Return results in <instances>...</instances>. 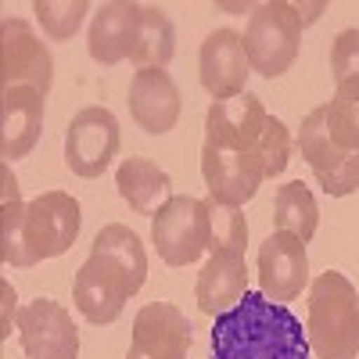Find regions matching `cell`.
Returning a JSON list of instances; mask_svg holds the SVG:
<instances>
[{"label":"cell","mask_w":359,"mask_h":359,"mask_svg":"<svg viewBox=\"0 0 359 359\" xmlns=\"http://www.w3.org/2000/svg\"><path fill=\"white\" fill-rule=\"evenodd\" d=\"M208 359H309V338L287 306L248 291L212 323Z\"/></svg>","instance_id":"cell-1"},{"label":"cell","mask_w":359,"mask_h":359,"mask_svg":"<svg viewBox=\"0 0 359 359\" xmlns=\"http://www.w3.org/2000/svg\"><path fill=\"white\" fill-rule=\"evenodd\" d=\"M205 144L226 147V151H241L262 162L266 180H277L294 151V137L277 115H269L262 97L245 90L241 97L212 101L205 115Z\"/></svg>","instance_id":"cell-2"},{"label":"cell","mask_w":359,"mask_h":359,"mask_svg":"<svg viewBox=\"0 0 359 359\" xmlns=\"http://www.w3.org/2000/svg\"><path fill=\"white\" fill-rule=\"evenodd\" d=\"M306 338L316 359L359 355V291L338 269H327L309 284Z\"/></svg>","instance_id":"cell-3"},{"label":"cell","mask_w":359,"mask_h":359,"mask_svg":"<svg viewBox=\"0 0 359 359\" xmlns=\"http://www.w3.org/2000/svg\"><path fill=\"white\" fill-rule=\"evenodd\" d=\"M302 18L294 15V4L287 0H266L248 15V29H245V54L252 72L277 79L284 76L302 47Z\"/></svg>","instance_id":"cell-4"},{"label":"cell","mask_w":359,"mask_h":359,"mask_svg":"<svg viewBox=\"0 0 359 359\" xmlns=\"http://www.w3.org/2000/svg\"><path fill=\"white\" fill-rule=\"evenodd\" d=\"M151 245L158 259L172 269L198 262L212 248V226H208V201L191 194H172L151 216Z\"/></svg>","instance_id":"cell-5"},{"label":"cell","mask_w":359,"mask_h":359,"mask_svg":"<svg viewBox=\"0 0 359 359\" xmlns=\"http://www.w3.org/2000/svg\"><path fill=\"white\" fill-rule=\"evenodd\" d=\"M83 226L79 201L69 191H43L25 205V223H22V255L25 269H33L43 259L65 255Z\"/></svg>","instance_id":"cell-6"},{"label":"cell","mask_w":359,"mask_h":359,"mask_svg":"<svg viewBox=\"0 0 359 359\" xmlns=\"http://www.w3.org/2000/svg\"><path fill=\"white\" fill-rule=\"evenodd\" d=\"M327 108H313L302 118V130H298V151L309 162L316 184L331 194V198H348L359 191V151H345L331 140L327 133Z\"/></svg>","instance_id":"cell-7"},{"label":"cell","mask_w":359,"mask_h":359,"mask_svg":"<svg viewBox=\"0 0 359 359\" xmlns=\"http://www.w3.org/2000/svg\"><path fill=\"white\" fill-rule=\"evenodd\" d=\"M137 291L140 287L111 259L94 255V252H90V259L76 269V277H72V298H76L79 316L97 323V327H108V323H115L118 316H123L126 302Z\"/></svg>","instance_id":"cell-8"},{"label":"cell","mask_w":359,"mask_h":359,"mask_svg":"<svg viewBox=\"0 0 359 359\" xmlns=\"http://www.w3.org/2000/svg\"><path fill=\"white\" fill-rule=\"evenodd\" d=\"M118 144H123L118 118L97 104L83 108L72 115V123L65 130V165L83 180H97L118 155Z\"/></svg>","instance_id":"cell-9"},{"label":"cell","mask_w":359,"mask_h":359,"mask_svg":"<svg viewBox=\"0 0 359 359\" xmlns=\"http://www.w3.org/2000/svg\"><path fill=\"white\" fill-rule=\"evenodd\" d=\"M54 83V57L47 43L33 33V25L22 18L0 22V90L4 86H36L50 94Z\"/></svg>","instance_id":"cell-10"},{"label":"cell","mask_w":359,"mask_h":359,"mask_svg":"<svg viewBox=\"0 0 359 359\" xmlns=\"http://www.w3.org/2000/svg\"><path fill=\"white\" fill-rule=\"evenodd\" d=\"M18 341L29 359H76L79 355V331L72 313L57 306L54 298H33L15 316Z\"/></svg>","instance_id":"cell-11"},{"label":"cell","mask_w":359,"mask_h":359,"mask_svg":"<svg viewBox=\"0 0 359 359\" xmlns=\"http://www.w3.org/2000/svg\"><path fill=\"white\" fill-rule=\"evenodd\" d=\"M198 76L201 86L212 101H230L241 97L248 90V54H245V36L237 29H212L201 43V57H198Z\"/></svg>","instance_id":"cell-12"},{"label":"cell","mask_w":359,"mask_h":359,"mask_svg":"<svg viewBox=\"0 0 359 359\" xmlns=\"http://www.w3.org/2000/svg\"><path fill=\"white\" fill-rule=\"evenodd\" d=\"M259 284L262 294L273 302L287 306L309 287V255L306 241H298L294 233L273 230L259 248Z\"/></svg>","instance_id":"cell-13"},{"label":"cell","mask_w":359,"mask_h":359,"mask_svg":"<svg viewBox=\"0 0 359 359\" xmlns=\"http://www.w3.org/2000/svg\"><path fill=\"white\" fill-rule=\"evenodd\" d=\"M191 323L172 302H147L133 316L126 359H187Z\"/></svg>","instance_id":"cell-14"},{"label":"cell","mask_w":359,"mask_h":359,"mask_svg":"<svg viewBox=\"0 0 359 359\" xmlns=\"http://www.w3.org/2000/svg\"><path fill=\"white\" fill-rule=\"evenodd\" d=\"M201 176L212 201L223 205H237L241 208L245 201L255 198V191L262 187L266 169L259 158L241 155V151H226V147H212L201 144Z\"/></svg>","instance_id":"cell-15"},{"label":"cell","mask_w":359,"mask_h":359,"mask_svg":"<svg viewBox=\"0 0 359 359\" xmlns=\"http://www.w3.org/2000/svg\"><path fill=\"white\" fill-rule=\"evenodd\" d=\"M47 115V94L36 86H4L0 90V155L8 162L25 158L36 147Z\"/></svg>","instance_id":"cell-16"},{"label":"cell","mask_w":359,"mask_h":359,"mask_svg":"<svg viewBox=\"0 0 359 359\" xmlns=\"http://www.w3.org/2000/svg\"><path fill=\"white\" fill-rule=\"evenodd\" d=\"M140 18H144V4H130V0L101 4L97 15L90 18V33H86L90 57L97 65L126 62L137 47V36H140Z\"/></svg>","instance_id":"cell-17"},{"label":"cell","mask_w":359,"mask_h":359,"mask_svg":"<svg viewBox=\"0 0 359 359\" xmlns=\"http://www.w3.org/2000/svg\"><path fill=\"white\" fill-rule=\"evenodd\" d=\"M130 115L133 123L162 137L180 123V90L165 69H137L130 79Z\"/></svg>","instance_id":"cell-18"},{"label":"cell","mask_w":359,"mask_h":359,"mask_svg":"<svg viewBox=\"0 0 359 359\" xmlns=\"http://www.w3.org/2000/svg\"><path fill=\"white\" fill-rule=\"evenodd\" d=\"M198 309L205 316H219L226 309H233L241 298L248 294V266H245V252H208V262L198 273Z\"/></svg>","instance_id":"cell-19"},{"label":"cell","mask_w":359,"mask_h":359,"mask_svg":"<svg viewBox=\"0 0 359 359\" xmlns=\"http://www.w3.org/2000/svg\"><path fill=\"white\" fill-rule=\"evenodd\" d=\"M115 187H118V198L140 216H155L172 198L169 172L158 169L151 158H123V165L115 169Z\"/></svg>","instance_id":"cell-20"},{"label":"cell","mask_w":359,"mask_h":359,"mask_svg":"<svg viewBox=\"0 0 359 359\" xmlns=\"http://www.w3.org/2000/svg\"><path fill=\"white\" fill-rule=\"evenodd\" d=\"M273 223L284 233H294L298 241H313V233L320 226V208L313 191L302 184V180H291V184L277 187L273 194Z\"/></svg>","instance_id":"cell-21"},{"label":"cell","mask_w":359,"mask_h":359,"mask_svg":"<svg viewBox=\"0 0 359 359\" xmlns=\"http://www.w3.org/2000/svg\"><path fill=\"white\" fill-rule=\"evenodd\" d=\"M172 57H176V29H172V22H169V15L162 8L147 4L130 62L137 69H165Z\"/></svg>","instance_id":"cell-22"},{"label":"cell","mask_w":359,"mask_h":359,"mask_svg":"<svg viewBox=\"0 0 359 359\" xmlns=\"http://www.w3.org/2000/svg\"><path fill=\"white\" fill-rule=\"evenodd\" d=\"M90 252L111 259L137 287H144V280H147V252H144V245H140V237H137L126 223H108V226H101L97 237H94V245H90Z\"/></svg>","instance_id":"cell-23"},{"label":"cell","mask_w":359,"mask_h":359,"mask_svg":"<svg viewBox=\"0 0 359 359\" xmlns=\"http://www.w3.org/2000/svg\"><path fill=\"white\" fill-rule=\"evenodd\" d=\"M22 223H25V205L18 194V180L11 165H0V259L15 269H25L22 255Z\"/></svg>","instance_id":"cell-24"},{"label":"cell","mask_w":359,"mask_h":359,"mask_svg":"<svg viewBox=\"0 0 359 359\" xmlns=\"http://www.w3.org/2000/svg\"><path fill=\"white\" fill-rule=\"evenodd\" d=\"M327 108V133L345 151H359V79H348L334 90Z\"/></svg>","instance_id":"cell-25"},{"label":"cell","mask_w":359,"mask_h":359,"mask_svg":"<svg viewBox=\"0 0 359 359\" xmlns=\"http://www.w3.org/2000/svg\"><path fill=\"white\" fill-rule=\"evenodd\" d=\"M33 15L36 22L43 25V33L57 43H65L79 33L83 18L90 15V4L86 0H36L33 4Z\"/></svg>","instance_id":"cell-26"},{"label":"cell","mask_w":359,"mask_h":359,"mask_svg":"<svg viewBox=\"0 0 359 359\" xmlns=\"http://www.w3.org/2000/svg\"><path fill=\"white\" fill-rule=\"evenodd\" d=\"M208 201V226H212V248L208 252H245L248 245V223L245 212L237 205H223V201Z\"/></svg>","instance_id":"cell-27"},{"label":"cell","mask_w":359,"mask_h":359,"mask_svg":"<svg viewBox=\"0 0 359 359\" xmlns=\"http://www.w3.org/2000/svg\"><path fill=\"white\" fill-rule=\"evenodd\" d=\"M331 76L334 83L359 79V29H341L331 43Z\"/></svg>","instance_id":"cell-28"},{"label":"cell","mask_w":359,"mask_h":359,"mask_svg":"<svg viewBox=\"0 0 359 359\" xmlns=\"http://www.w3.org/2000/svg\"><path fill=\"white\" fill-rule=\"evenodd\" d=\"M0 294H4V331H0V338L11 334V316H15V291L11 284H0Z\"/></svg>","instance_id":"cell-29"},{"label":"cell","mask_w":359,"mask_h":359,"mask_svg":"<svg viewBox=\"0 0 359 359\" xmlns=\"http://www.w3.org/2000/svg\"><path fill=\"white\" fill-rule=\"evenodd\" d=\"M323 11H327V4H294V15L302 18V25H313Z\"/></svg>","instance_id":"cell-30"}]
</instances>
